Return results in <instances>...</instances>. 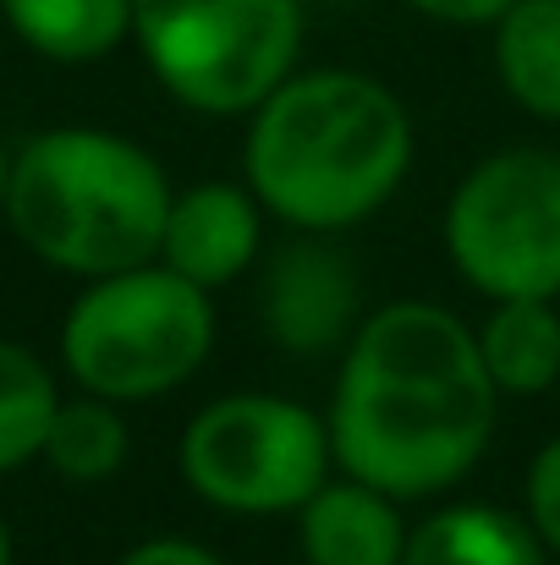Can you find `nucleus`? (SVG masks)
<instances>
[{"instance_id": "20", "label": "nucleus", "mask_w": 560, "mask_h": 565, "mask_svg": "<svg viewBox=\"0 0 560 565\" xmlns=\"http://www.w3.org/2000/svg\"><path fill=\"white\" fill-rule=\"evenodd\" d=\"M6 188H11V154H6V143H0V209H6Z\"/></svg>"}, {"instance_id": "19", "label": "nucleus", "mask_w": 560, "mask_h": 565, "mask_svg": "<svg viewBox=\"0 0 560 565\" xmlns=\"http://www.w3.org/2000/svg\"><path fill=\"white\" fill-rule=\"evenodd\" d=\"M121 565H225L220 555H209L203 544H192V539H149V544H138V550H127Z\"/></svg>"}, {"instance_id": "1", "label": "nucleus", "mask_w": 560, "mask_h": 565, "mask_svg": "<svg viewBox=\"0 0 560 565\" xmlns=\"http://www.w3.org/2000/svg\"><path fill=\"white\" fill-rule=\"evenodd\" d=\"M495 406L478 330L434 302H390L352 330L325 423L347 478L390 500H429L478 467Z\"/></svg>"}, {"instance_id": "18", "label": "nucleus", "mask_w": 560, "mask_h": 565, "mask_svg": "<svg viewBox=\"0 0 560 565\" xmlns=\"http://www.w3.org/2000/svg\"><path fill=\"white\" fill-rule=\"evenodd\" d=\"M406 6L434 22H451V28H495L511 0H406Z\"/></svg>"}, {"instance_id": "3", "label": "nucleus", "mask_w": 560, "mask_h": 565, "mask_svg": "<svg viewBox=\"0 0 560 565\" xmlns=\"http://www.w3.org/2000/svg\"><path fill=\"white\" fill-rule=\"evenodd\" d=\"M171 182L149 149L99 127H55L11 154L6 220L50 269L99 280L160 258Z\"/></svg>"}, {"instance_id": "5", "label": "nucleus", "mask_w": 560, "mask_h": 565, "mask_svg": "<svg viewBox=\"0 0 560 565\" xmlns=\"http://www.w3.org/2000/svg\"><path fill=\"white\" fill-rule=\"evenodd\" d=\"M155 83L198 116H253L297 66L303 0H133Z\"/></svg>"}, {"instance_id": "15", "label": "nucleus", "mask_w": 560, "mask_h": 565, "mask_svg": "<svg viewBox=\"0 0 560 565\" xmlns=\"http://www.w3.org/2000/svg\"><path fill=\"white\" fill-rule=\"evenodd\" d=\"M39 456L66 483H105V478H116L121 461H127V423H121L116 401L88 395V390H83V401H61Z\"/></svg>"}, {"instance_id": "8", "label": "nucleus", "mask_w": 560, "mask_h": 565, "mask_svg": "<svg viewBox=\"0 0 560 565\" xmlns=\"http://www.w3.org/2000/svg\"><path fill=\"white\" fill-rule=\"evenodd\" d=\"M358 302V269L330 242H319V231H303V242L281 247L264 269V324L286 352L314 358L352 341Z\"/></svg>"}, {"instance_id": "7", "label": "nucleus", "mask_w": 560, "mask_h": 565, "mask_svg": "<svg viewBox=\"0 0 560 565\" xmlns=\"http://www.w3.org/2000/svg\"><path fill=\"white\" fill-rule=\"evenodd\" d=\"M445 253L489 302L560 297V154L500 149L445 203Z\"/></svg>"}, {"instance_id": "17", "label": "nucleus", "mask_w": 560, "mask_h": 565, "mask_svg": "<svg viewBox=\"0 0 560 565\" xmlns=\"http://www.w3.org/2000/svg\"><path fill=\"white\" fill-rule=\"evenodd\" d=\"M528 522L545 539V550L560 555V434L528 467Z\"/></svg>"}, {"instance_id": "13", "label": "nucleus", "mask_w": 560, "mask_h": 565, "mask_svg": "<svg viewBox=\"0 0 560 565\" xmlns=\"http://www.w3.org/2000/svg\"><path fill=\"white\" fill-rule=\"evenodd\" d=\"M11 33L44 61H99L133 39V0H0Z\"/></svg>"}, {"instance_id": "9", "label": "nucleus", "mask_w": 560, "mask_h": 565, "mask_svg": "<svg viewBox=\"0 0 560 565\" xmlns=\"http://www.w3.org/2000/svg\"><path fill=\"white\" fill-rule=\"evenodd\" d=\"M258 236H264V203L253 198V188L198 182L171 198L160 264L203 291H220L253 269Z\"/></svg>"}, {"instance_id": "2", "label": "nucleus", "mask_w": 560, "mask_h": 565, "mask_svg": "<svg viewBox=\"0 0 560 565\" xmlns=\"http://www.w3.org/2000/svg\"><path fill=\"white\" fill-rule=\"evenodd\" d=\"M247 188L297 231L379 214L412 171V116L369 72H292L247 127Z\"/></svg>"}, {"instance_id": "11", "label": "nucleus", "mask_w": 560, "mask_h": 565, "mask_svg": "<svg viewBox=\"0 0 560 565\" xmlns=\"http://www.w3.org/2000/svg\"><path fill=\"white\" fill-rule=\"evenodd\" d=\"M545 539L533 522H517L511 511L473 500V505H445L406 527L401 565H545Z\"/></svg>"}, {"instance_id": "10", "label": "nucleus", "mask_w": 560, "mask_h": 565, "mask_svg": "<svg viewBox=\"0 0 560 565\" xmlns=\"http://www.w3.org/2000/svg\"><path fill=\"white\" fill-rule=\"evenodd\" d=\"M401 500L379 494L363 478L319 483L297 505V544L308 565H401L406 522L395 511Z\"/></svg>"}, {"instance_id": "6", "label": "nucleus", "mask_w": 560, "mask_h": 565, "mask_svg": "<svg viewBox=\"0 0 560 565\" xmlns=\"http://www.w3.org/2000/svg\"><path fill=\"white\" fill-rule=\"evenodd\" d=\"M330 467V423L286 395H220L182 434L187 489L231 516H297Z\"/></svg>"}, {"instance_id": "22", "label": "nucleus", "mask_w": 560, "mask_h": 565, "mask_svg": "<svg viewBox=\"0 0 560 565\" xmlns=\"http://www.w3.org/2000/svg\"><path fill=\"white\" fill-rule=\"evenodd\" d=\"M556 302H560V297H556Z\"/></svg>"}, {"instance_id": "21", "label": "nucleus", "mask_w": 560, "mask_h": 565, "mask_svg": "<svg viewBox=\"0 0 560 565\" xmlns=\"http://www.w3.org/2000/svg\"><path fill=\"white\" fill-rule=\"evenodd\" d=\"M0 565H11V533H6V522H0Z\"/></svg>"}, {"instance_id": "14", "label": "nucleus", "mask_w": 560, "mask_h": 565, "mask_svg": "<svg viewBox=\"0 0 560 565\" xmlns=\"http://www.w3.org/2000/svg\"><path fill=\"white\" fill-rule=\"evenodd\" d=\"M500 88L539 121H560V0H511L495 22Z\"/></svg>"}, {"instance_id": "12", "label": "nucleus", "mask_w": 560, "mask_h": 565, "mask_svg": "<svg viewBox=\"0 0 560 565\" xmlns=\"http://www.w3.org/2000/svg\"><path fill=\"white\" fill-rule=\"evenodd\" d=\"M484 374L500 395H545L560 379V302L556 297H511L478 330Z\"/></svg>"}, {"instance_id": "16", "label": "nucleus", "mask_w": 560, "mask_h": 565, "mask_svg": "<svg viewBox=\"0 0 560 565\" xmlns=\"http://www.w3.org/2000/svg\"><path fill=\"white\" fill-rule=\"evenodd\" d=\"M55 406L61 395H55L50 369L28 347L0 341V472H17L44 450Z\"/></svg>"}, {"instance_id": "4", "label": "nucleus", "mask_w": 560, "mask_h": 565, "mask_svg": "<svg viewBox=\"0 0 560 565\" xmlns=\"http://www.w3.org/2000/svg\"><path fill=\"white\" fill-rule=\"evenodd\" d=\"M214 308L209 291L166 269L160 258L88 280L66 308L61 363L88 395L116 406L155 401L209 363Z\"/></svg>"}]
</instances>
